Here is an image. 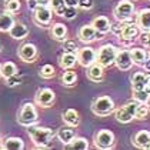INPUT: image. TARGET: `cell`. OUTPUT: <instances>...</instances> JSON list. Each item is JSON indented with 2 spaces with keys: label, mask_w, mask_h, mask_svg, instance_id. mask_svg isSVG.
<instances>
[{
  "label": "cell",
  "mask_w": 150,
  "mask_h": 150,
  "mask_svg": "<svg viewBox=\"0 0 150 150\" xmlns=\"http://www.w3.org/2000/svg\"><path fill=\"white\" fill-rule=\"evenodd\" d=\"M137 106H139V102L134 100V102H129V103L117 107L115 110L116 120H117L119 123H123V125H127V123L133 122V120L136 119Z\"/></svg>",
  "instance_id": "obj_3"
},
{
  "label": "cell",
  "mask_w": 150,
  "mask_h": 150,
  "mask_svg": "<svg viewBox=\"0 0 150 150\" xmlns=\"http://www.w3.org/2000/svg\"><path fill=\"white\" fill-rule=\"evenodd\" d=\"M17 56L26 63H33L37 59V47L33 43H24L17 50Z\"/></svg>",
  "instance_id": "obj_13"
},
{
  "label": "cell",
  "mask_w": 150,
  "mask_h": 150,
  "mask_svg": "<svg viewBox=\"0 0 150 150\" xmlns=\"http://www.w3.org/2000/svg\"><path fill=\"white\" fill-rule=\"evenodd\" d=\"M149 107H147V104L146 103H139L137 106V112H136V119H139V120H143L146 116H147V113H149Z\"/></svg>",
  "instance_id": "obj_35"
},
{
  "label": "cell",
  "mask_w": 150,
  "mask_h": 150,
  "mask_svg": "<svg viewBox=\"0 0 150 150\" xmlns=\"http://www.w3.org/2000/svg\"><path fill=\"white\" fill-rule=\"evenodd\" d=\"M77 62L83 67H89V66H92L93 63L97 62V52L90 46L81 47L77 52Z\"/></svg>",
  "instance_id": "obj_9"
},
{
  "label": "cell",
  "mask_w": 150,
  "mask_h": 150,
  "mask_svg": "<svg viewBox=\"0 0 150 150\" xmlns=\"http://www.w3.org/2000/svg\"><path fill=\"white\" fill-rule=\"evenodd\" d=\"M115 64L117 66V69L122 70V71H127V70L132 69L133 60H132L130 50H119L117 52V56H116Z\"/></svg>",
  "instance_id": "obj_14"
},
{
  "label": "cell",
  "mask_w": 150,
  "mask_h": 150,
  "mask_svg": "<svg viewBox=\"0 0 150 150\" xmlns=\"http://www.w3.org/2000/svg\"><path fill=\"white\" fill-rule=\"evenodd\" d=\"M29 136L37 149H46L50 146V142L54 137V133L49 127L29 126Z\"/></svg>",
  "instance_id": "obj_1"
},
{
  "label": "cell",
  "mask_w": 150,
  "mask_h": 150,
  "mask_svg": "<svg viewBox=\"0 0 150 150\" xmlns=\"http://www.w3.org/2000/svg\"><path fill=\"white\" fill-rule=\"evenodd\" d=\"M77 36H79V39L83 43H92V42H96V40H102V37L104 35L97 32L93 24H84V26L80 27Z\"/></svg>",
  "instance_id": "obj_10"
},
{
  "label": "cell",
  "mask_w": 150,
  "mask_h": 150,
  "mask_svg": "<svg viewBox=\"0 0 150 150\" xmlns=\"http://www.w3.org/2000/svg\"><path fill=\"white\" fill-rule=\"evenodd\" d=\"M66 4L69 7H79V0H66Z\"/></svg>",
  "instance_id": "obj_42"
},
{
  "label": "cell",
  "mask_w": 150,
  "mask_h": 150,
  "mask_svg": "<svg viewBox=\"0 0 150 150\" xmlns=\"http://www.w3.org/2000/svg\"><path fill=\"white\" fill-rule=\"evenodd\" d=\"M1 47H3V46H1V43H0V52H1Z\"/></svg>",
  "instance_id": "obj_49"
},
{
  "label": "cell",
  "mask_w": 150,
  "mask_h": 150,
  "mask_svg": "<svg viewBox=\"0 0 150 150\" xmlns=\"http://www.w3.org/2000/svg\"><path fill=\"white\" fill-rule=\"evenodd\" d=\"M146 47H147V49H150V37H149V40H147V43H146Z\"/></svg>",
  "instance_id": "obj_46"
},
{
  "label": "cell",
  "mask_w": 150,
  "mask_h": 150,
  "mask_svg": "<svg viewBox=\"0 0 150 150\" xmlns=\"http://www.w3.org/2000/svg\"><path fill=\"white\" fill-rule=\"evenodd\" d=\"M133 13H134V4L132 0H119L113 10L115 19L119 22H130Z\"/></svg>",
  "instance_id": "obj_5"
},
{
  "label": "cell",
  "mask_w": 150,
  "mask_h": 150,
  "mask_svg": "<svg viewBox=\"0 0 150 150\" xmlns=\"http://www.w3.org/2000/svg\"><path fill=\"white\" fill-rule=\"evenodd\" d=\"M54 99H56V94L52 89L49 87H42L36 92V96H35V100L36 103L42 107H50L52 104L54 103Z\"/></svg>",
  "instance_id": "obj_12"
},
{
  "label": "cell",
  "mask_w": 150,
  "mask_h": 150,
  "mask_svg": "<svg viewBox=\"0 0 150 150\" xmlns=\"http://www.w3.org/2000/svg\"><path fill=\"white\" fill-rule=\"evenodd\" d=\"M117 52L119 49L113 45H104L97 50V63L100 66L106 67H112L116 62V56H117Z\"/></svg>",
  "instance_id": "obj_4"
},
{
  "label": "cell",
  "mask_w": 150,
  "mask_h": 150,
  "mask_svg": "<svg viewBox=\"0 0 150 150\" xmlns=\"http://www.w3.org/2000/svg\"><path fill=\"white\" fill-rule=\"evenodd\" d=\"M9 35L16 40H23L29 36V29L24 23H14L13 27L9 30Z\"/></svg>",
  "instance_id": "obj_20"
},
{
  "label": "cell",
  "mask_w": 150,
  "mask_h": 150,
  "mask_svg": "<svg viewBox=\"0 0 150 150\" xmlns=\"http://www.w3.org/2000/svg\"><path fill=\"white\" fill-rule=\"evenodd\" d=\"M19 84H22V77L19 74H14V76H10V77L6 79V86L7 87H16Z\"/></svg>",
  "instance_id": "obj_38"
},
{
  "label": "cell",
  "mask_w": 150,
  "mask_h": 150,
  "mask_svg": "<svg viewBox=\"0 0 150 150\" xmlns=\"http://www.w3.org/2000/svg\"><path fill=\"white\" fill-rule=\"evenodd\" d=\"M63 50H64V52H69V53H76V54H77L79 47H77V45H76V42H73V40H64Z\"/></svg>",
  "instance_id": "obj_37"
},
{
  "label": "cell",
  "mask_w": 150,
  "mask_h": 150,
  "mask_svg": "<svg viewBox=\"0 0 150 150\" xmlns=\"http://www.w3.org/2000/svg\"><path fill=\"white\" fill-rule=\"evenodd\" d=\"M79 7L83 10H90L93 7V0H79Z\"/></svg>",
  "instance_id": "obj_40"
},
{
  "label": "cell",
  "mask_w": 150,
  "mask_h": 150,
  "mask_svg": "<svg viewBox=\"0 0 150 150\" xmlns=\"http://www.w3.org/2000/svg\"><path fill=\"white\" fill-rule=\"evenodd\" d=\"M136 23L142 32H150V9H142L137 13Z\"/></svg>",
  "instance_id": "obj_18"
},
{
  "label": "cell",
  "mask_w": 150,
  "mask_h": 150,
  "mask_svg": "<svg viewBox=\"0 0 150 150\" xmlns=\"http://www.w3.org/2000/svg\"><path fill=\"white\" fill-rule=\"evenodd\" d=\"M63 122L70 127H77L80 125V116L74 109H67L66 112H63Z\"/></svg>",
  "instance_id": "obj_21"
},
{
  "label": "cell",
  "mask_w": 150,
  "mask_h": 150,
  "mask_svg": "<svg viewBox=\"0 0 150 150\" xmlns=\"http://www.w3.org/2000/svg\"><path fill=\"white\" fill-rule=\"evenodd\" d=\"M149 57H150V54H149Z\"/></svg>",
  "instance_id": "obj_51"
},
{
  "label": "cell",
  "mask_w": 150,
  "mask_h": 150,
  "mask_svg": "<svg viewBox=\"0 0 150 150\" xmlns=\"http://www.w3.org/2000/svg\"><path fill=\"white\" fill-rule=\"evenodd\" d=\"M149 74H150V73H149Z\"/></svg>",
  "instance_id": "obj_53"
},
{
  "label": "cell",
  "mask_w": 150,
  "mask_h": 150,
  "mask_svg": "<svg viewBox=\"0 0 150 150\" xmlns=\"http://www.w3.org/2000/svg\"><path fill=\"white\" fill-rule=\"evenodd\" d=\"M62 81H63V84L67 86V87L74 86V83L77 81V74H76V71H73L71 69L64 70V73L62 74Z\"/></svg>",
  "instance_id": "obj_29"
},
{
  "label": "cell",
  "mask_w": 150,
  "mask_h": 150,
  "mask_svg": "<svg viewBox=\"0 0 150 150\" xmlns=\"http://www.w3.org/2000/svg\"><path fill=\"white\" fill-rule=\"evenodd\" d=\"M67 147L73 150H87L89 149V142L84 137H74L67 144Z\"/></svg>",
  "instance_id": "obj_28"
},
{
  "label": "cell",
  "mask_w": 150,
  "mask_h": 150,
  "mask_svg": "<svg viewBox=\"0 0 150 150\" xmlns=\"http://www.w3.org/2000/svg\"><path fill=\"white\" fill-rule=\"evenodd\" d=\"M146 104H147V107H149V110H150V96H149V100H147V103Z\"/></svg>",
  "instance_id": "obj_47"
},
{
  "label": "cell",
  "mask_w": 150,
  "mask_h": 150,
  "mask_svg": "<svg viewBox=\"0 0 150 150\" xmlns=\"http://www.w3.org/2000/svg\"><path fill=\"white\" fill-rule=\"evenodd\" d=\"M17 120L22 126H33L37 122V112H36L35 104L32 103H24L17 115Z\"/></svg>",
  "instance_id": "obj_6"
},
{
  "label": "cell",
  "mask_w": 150,
  "mask_h": 150,
  "mask_svg": "<svg viewBox=\"0 0 150 150\" xmlns=\"http://www.w3.org/2000/svg\"><path fill=\"white\" fill-rule=\"evenodd\" d=\"M0 77H1V66H0Z\"/></svg>",
  "instance_id": "obj_48"
},
{
  "label": "cell",
  "mask_w": 150,
  "mask_h": 150,
  "mask_svg": "<svg viewBox=\"0 0 150 150\" xmlns=\"http://www.w3.org/2000/svg\"><path fill=\"white\" fill-rule=\"evenodd\" d=\"M50 33H52V37H53L54 40L64 42L66 35H67V27H66L63 23H56V24H53V27H52Z\"/></svg>",
  "instance_id": "obj_27"
},
{
  "label": "cell",
  "mask_w": 150,
  "mask_h": 150,
  "mask_svg": "<svg viewBox=\"0 0 150 150\" xmlns=\"http://www.w3.org/2000/svg\"><path fill=\"white\" fill-rule=\"evenodd\" d=\"M14 74H17V67H16L14 63H12V62H6V63L1 64V77L7 79V77L14 76Z\"/></svg>",
  "instance_id": "obj_31"
},
{
  "label": "cell",
  "mask_w": 150,
  "mask_h": 150,
  "mask_svg": "<svg viewBox=\"0 0 150 150\" xmlns=\"http://www.w3.org/2000/svg\"><path fill=\"white\" fill-rule=\"evenodd\" d=\"M125 24H126V22H119V20H116L115 23H112V27H110V32L113 33L115 36H120V33H122V30H123V27H125Z\"/></svg>",
  "instance_id": "obj_36"
},
{
  "label": "cell",
  "mask_w": 150,
  "mask_h": 150,
  "mask_svg": "<svg viewBox=\"0 0 150 150\" xmlns=\"http://www.w3.org/2000/svg\"><path fill=\"white\" fill-rule=\"evenodd\" d=\"M50 6L53 9V12L60 17H64V12L67 9L66 0H50Z\"/></svg>",
  "instance_id": "obj_30"
},
{
  "label": "cell",
  "mask_w": 150,
  "mask_h": 150,
  "mask_svg": "<svg viewBox=\"0 0 150 150\" xmlns=\"http://www.w3.org/2000/svg\"><path fill=\"white\" fill-rule=\"evenodd\" d=\"M29 1V9H33L35 10L36 7H37V3H36V0H27Z\"/></svg>",
  "instance_id": "obj_44"
},
{
  "label": "cell",
  "mask_w": 150,
  "mask_h": 150,
  "mask_svg": "<svg viewBox=\"0 0 150 150\" xmlns=\"http://www.w3.org/2000/svg\"><path fill=\"white\" fill-rule=\"evenodd\" d=\"M60 67L63 70L67 69H73L74 64L77 63V54L76 53H69V52H64L60 57Z\"/></svg>",
  "instance_id": "obj_23"
},
{
  "label": "cell",
  "mask_w": 150,
  "mask_h": 150,
  "mask_svg": "<svg viewBox=\"0 0 150 150\" xmlns=\"http://www.w3.org/2000/svg\"><path fill=\"white\" fill-rule=\"evenodd\" d=\"M132 143L139 149H150V132L147 130L137 132L132 139Z\"/></svg>",
  "instance_id": "obj_17"
},
{
  "label": "cell",
  "mask_w": 150,
  "mask_h": 150,
  "mask_svg": "<svg viewBox=\"0 0 150 150\" xmlns=\"http://www.w3.org/2000/svg\"><path fill=\"white\" fill-rule=\"evenodd\" d=\"M76 16H77V7H69V6H67V9H66V12H64V19L73 20Z\"/></svg>",
  "instance_id": "obj_39"
},
{
  "label": "cell",
  "mask_w": 150,
  "mask_h": 150,
  "mask_svg": "<svg viewBox=\"0 0 150 150\" xmlns=\"http://www.w3.org/2000/svg\"><path fill=\"white\" fill-rule=\"evenodd\" d=\"M143 67H144V70H146V71H149V73H150V57H147V60L144 62Z\"/></svg>",
  "instance_id": "obj_45"
},
{
  "label": "cell",
  "mask_w": 150,
  "mask_h": 150,
  "mask_svg": "<svg viewBox=\"0 0 150 150\" xmlns=\"http://www.w3.org/2000/svg\"><path fill=\"white\" fill-rule=\"evenodd\" d=\"M139 30H140V27L137 26V23H133L132 20H130V22H126L123 30H122V33L119 36V40L122 42L123 46H126V47L132 46V45L134 43L136 37L139 36Z\"/></svg>",
  "instance_id": "obj_7"
},
{
  "label": "cell",
  "mask_w": 150,
  "mask_h": 150,
  "mask_svg": "<svg viewBox=\"0 0 150 150\" xmlns=\"http://www.w3.org/2000/svg\"><path fill=\"white\" fill-rule=\"evenodd\" d=\"M4 1H6V0H4Z\"/></svg>",
  "instance_id": "obj_52"
},
{
  "label": "cell",
  "mask_w": 150,
  "mask_h": 150,
  "mask_svg": "<svg viewBox=\"0 0 150 150\" xmlns=\"http://www.w3.org/2000/svg\"><path fill=\"white\" fill-rule=\"evenodd\" d=\"M86 76H87V79L90 81H93V83H100L104 77V67L100 66V64L96 62V63H93L92 66L87 67Z\"/></svg>",
  "instance_id": "obj_16"
},
{
  "label": "cell",
  "mask_w": 150,
  "mask_h": 150,
  "mask_svg": "<svg viewBox=\"0 0 150 150\" xmlns=\"http://www.w3.org/2000/svg\"><path fill=\"white\" fill-rule=\"evenodd\" d=\"M52 9L49 6H37L35 9V16L33 20L37 26L40 27H46L52 23Z\"/></svg>",
  "instance_id": "obj_11"
},
{
  "label": "cell",
  "mask_w": 150,
  "mask_h": 150,
  "mask_svg": "<svg viewBox=\"0 0 150 150\" xmlns=\"http://www.w3.org/2000/svg\"><path fill=\"white\" fill-rule=\"evenodd\" d=\"M92 24L94 26V29H96L97 32H100V33H103V35H107V33L110 32V27H112L110 20H109L106 16H97V17H94Z\"/></svg>",
  "instance_id": "obj_19"
},
{
  "label": "cell",
  "mask_w": 150,
  "mask_h": 150,
  "mask_svg": "<svg viewBox=\"0 0 150 150\" xmlns=\"http://www.w3.org/2000/svg\"><path fill=\"white\" fill-rule=\"evenodd\" d=\"M1 147L7 150H22L24 149V142L20 137H6L3 140Z\"/></svg>",
  "instance_id": "obj_25"
},
{
  "label": "cell",
  "mask_w": 150,
  "mask_h": 150,
  "mask_svg": "<svg viewBox=\"0 0 150 150\" xmlns=\"http://www.w3.org/2000/svg\"><path fill=\"white\" fill-rule=\"evenodd\" d=\"M116 110L115 102L109 96H99L93 100L92 103V112L99 117H106L110 116Z\"/></svg>",
  "instance_id": "obj_2"
},
{
  "label": "cell",
  "mask_w": 150,
  "mask_h": 150,
  "mask_svg": "<svg viewBox=\"0 0 150 150\" xmlns=\"http://www.w3.org/2000/svg\"><path fill=\"white\" fill-rule=\"evenodd\" d=\"M133 1H136V0H133Z\"/></svg>",
  "instance_id": "obj_50"
},
{
  "label": "cell",
  "mask_w": 150,
  "mask_h": 150,
  "mask_svg": "<svg viewBox=\"0 0 150 150\" xmlns=\"http://www.w3.org/2000/svg\"><path fill=\"white\" fill-rule=\"evenodd\" d=\"M149 81H150L149 71H146V73L144 71H137L132 77V87H133V90H144L147 87Z\"/></svg>",
  "instance_id": "obj_15"
},
{
  "label": "cell",
  "mask_w": 150,
  "mask_h": 150,
  "mask_svg": "<svg viewBox=\"0 0 150 150\" xmlns=\"http://www.w3.org/2000/svg\"><path fill=\"white\" fill-rule=\"evenodd\" d=\"M149 92L144 89V90H133V99L139 102V103H147L149 100Z\"/></svg>",
  "instance_id": "obj_33"
},
{
  "label": "cell",
  "mask_w": 150,
  "mask_h": 150,
  "mask_svg": "<svg viewBox=\"0 0 150 150\" xmlns=\"http://www.w3.org/2000/svg\"><path fill=\"white\" fill-rule=\"evenodd\" d=\"M149 37H150V32H143V33L140 35V42H142V45H144V46H146V43H147Z\"/></svg>",
  "instance_id": "obj_41"
},
{
  "label": "cell",
  "mask_w": 150,
  "mask_h": 150,
  "mask_svg": "<svg viewBox=\"0 0 150 150\" xmlns=\"http://www.w3.org/2000/svg\"><path fill=\"white\" fill-rule=\"evenodd\" d=\"M130 54H132L133 64H136V66H142V67H143L144 62H146L147 57H149L147 52H146V50H143V49H140V47H134V49H132V50H130Z\"/></svg>",
  "instance_id": "obj_24"
},
{
  "label": "cell",
  "mask_w": 150,
  "mask_h": 150,
  "mask_svg": "<svg viewBox=\"0 0 150 150\" xmlns=\"http://www.w3.org/2000/svg\"><path fill=\"white\" fill-rule=\"evenodd\" d=\"M14 23H16V22H14V19H13L12 13H9L7 10L0 13V32H9Z\"/></svg>",
  "instance_id": "obj_26"
},
{
  "label": "cell",
  "mask_w": 150,
  "mask_h": 150,
  "mask_svg": "<svg viewBox=\"0 0 150 150\" xmlns=\"http://www.w3.org/2000/svg\"><path fill=\"white\" fill-rule=\"evenodd\" d=\"M94 146L102 150L112 149L115 146V134H113V132H110L107 129L99 130L94 134Z\"/></svg>",
  "instance_id": "obj_8"
},
{
  "label": "cell",
  "mask_w": 150,
  "mask_h": 150,
  "mask_svg": "<svg viewBox=\"0 0 150 150\" xmlns=\"http://www.w3.org/2000/svg\"><path fill=\"white\" fill-rule=\"evenodd\" d=\"M20 6H22V3L19 0H6V10L9 13H12V14L19 12Z\"/></svg>",
  "instance_id": "obj_34"
},
{
  "label": "cell",
  "mask_w": 150,
  "mask_h": 150,
  "mask_svg": "<svg viewBox=\"0 0 150 150\" xmlns=\"http://www.w3.org/2000/svg\"><path fill=\"white\" fill-rule=\"evenodd\" d=\"M36 3H37V6H49L50 0H36Z\"/></svg>",
  "instance_id": "obj_43"
},
{
  "label": "cell",
  "mask_w": 150,
  "mask_h": 150,
  "mask_svg": "<svg viewBox=\"0 0 150 150\" xmlns=\"http://www.w3.org/2000/svg\"><path fill=\"white\" fill-rule=\"evenodd\" d=\"M39 74L43 79H52V77H54L56 71H54V67L52 64H45V66H42L39 69Z\"/></svg>",
  "instance_id": "obj_32"
},
{
  "label": "cell",
  "mask_w": 150,
  "mask_h": 150,
  "mask_svg": "<svg viewBox=\"0 0 150 150\" xmlns=\"http://www.w3.org/2000/svg\"><path fill=\"white\" fill-rule=\"evenodd\" d=\"M57 139L64 144V146H67L70 142L73 140V139L76 137V133H74V130H73V127H60L57 130Z\"/></svg>",
  "instance_id": "obj_22"
}]
</instances>
